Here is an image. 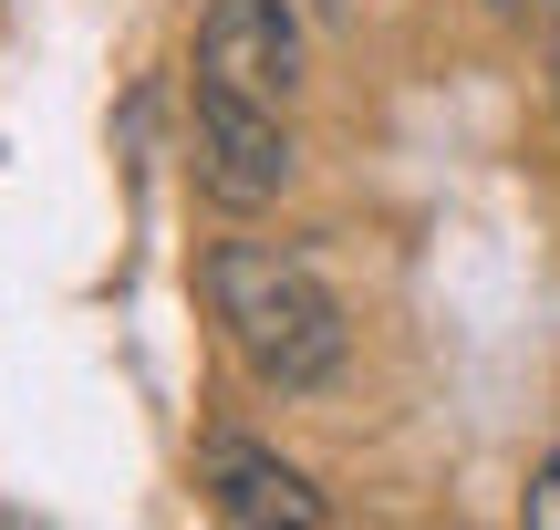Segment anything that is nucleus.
<instances>
[{"instance_id": "obj_7", "label": "nucleus", "mask_w": 560, "mask_h": 530, "mask_svg": "<svg viewBox=\"0 0 560 530\" xmlns=\"http://www.w3.org/2000/svg\"><path fill=\"white\" fill-rule=\"evenodd\" d=\"M488 11H540V0H488Z\"/></svg>"}, {"instance_id": "obj_5", "label": "nucleus", "mask_w": 560, "mask_h": 530, "mask_svg": "<svg viewBox=\"0 0 560 530\" xmlns=\"http://www.w3.org/2000/svg\"><path fill=\"white\" fill-rule=\"evenodd\" d=\"M520 510L540 520V530H560V448L540 458V469H529V499H520Z\"/></svg>"}, {"instance_id": "obj_4", "label": "nucleus", "mask_w": 560, "mask_h": 530, "mask_svg": "<svg viewBox=\"0 0 560 530\" xmlns=\"http://www.w3.org/2000/svg\"><path fill=\"white\" fill-rule=\"evenodd\" d=\"M198 489H208V510L240 520V530H322L332 520V499H322L291 458H270L260 437H208Z\"/></svg>"}, {"instance_id": "obj_2", "label": "nucleus", "mask_w": 560, "mask_h": 530, "mask_svg": "<svg viewBox=\"0 0 560 530\" xmlns=\"http://www.w3.org/2000/svg\"><path fill=\"white\" fill-rule=\"evenodd\" d=\"M198 187L229 208V219H249V208L291 198L301 177V146H291V115L280 104H249V94H219V83H198Z\"/></svg>"}, {"instance_id": "obj_6", "label": "nucleus", "mask_w": 560, "mask_h": 530, "mask_svg": "<svg viewBox=\"0 0 560 530\" xmlns=\"http://www.w3.org/2000/svg\"><path fill=\"white\" fill-rule=\"evenodd\" d=\"M550 115H560V32H550Z\"/></svg>"}, {"instance_id": "obj_1", "label": "nucleus", "mask_w": 560, "mask_h": 530, "mask_svg": "<svg viewBox=\"0 0 560 530\" xmlns=\"http://www.w3.org/2000/svg\"><path fill=\"white\" fill-rule=\"evenodd\" d=\"M198 291H208V323L229 333V354L249 365V385L270 395H322L342 375V302L332 281H322L312 261H291V250L270 240H219L198 261Z\"/></svg>"}, {"instance_id": "obj_3", "label": "nucleus", "mask_w": 560, "mask_h": 530, "mask_svg": "<svg viewBox=\"0 0 560 530\" xmlns=\"http://www.w3.org/2000/svg\"><path fill=\"white\" fill-rule=\"evenodd\" d=\"M198 83L249 94V104H291L301 94V21H291V0H208Z\"/></svg>"}]
</instances>
